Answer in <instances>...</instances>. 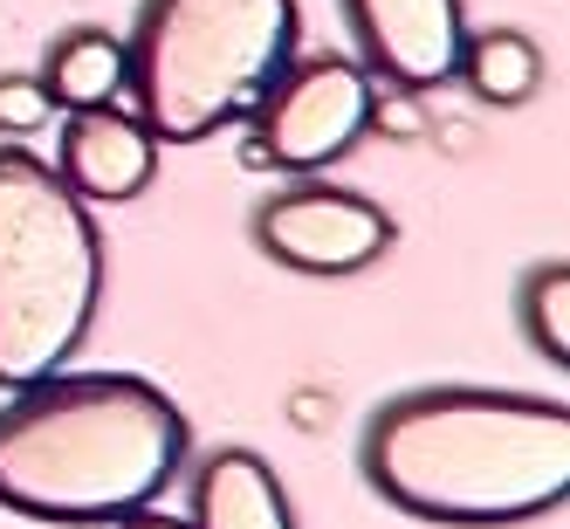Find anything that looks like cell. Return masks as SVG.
I'll return each mask as SVG.
<instances>
[{
  "label": "cell",
  "instance_id": "obj_1",
  "mask_svg": "<svg viewBox=\"0 0 570 529\" xmlns=\"http://www.w3.org/2000/svg\"><path fill=\"white\" fill-rule=\"evenodd\" d=\"M357 468L399 516L420 522H537L570 502V405L488 385L399 392L364 420Z\"/></svg>",
  "mask_w": 570,
  "mask_h": 529
},
{
  "label": "cell",
  "instance_id": "obj_2",
  "mask_svg": "<svg viewBox=\"0 0 570 529\" xmlns=\"http://www.w3.org/2000/svg\"><path fill=\"white\" fill-rule=\"evenodd\" d=\"M193 461L186 413L138 372H49L0 405V509L117 529Z\"/></svg>",
  "mask_w": 570,
  "mask_h": 529
},
{
  "label": "cell",
  "instance_id": "obj_3",
  "mask_svg": "<svg viewBox=\"0 0 570 529\" xmlns=\"http://www.w3.org/2000/svg\"><path fill=\"white\" fill-rule=\"evenodd\" d=\"M296 0H138L125 90L158 145H199L248 117L296 56Z\"/></svg>",
  "mask_w": 570,
  "mask_h": 529
},
{
  "label": "cell",
  "instance_id": "obj_4",
  "mask_svg": "<svg viewBox=\"0 0 570 529\" xmlns=\"http://www.w3.org/2000/svg\"><path fill=\"white\" fill-rule=\"evenodd\" d=\"M104 310V234L49 158L0 145V392L62 372Z\"/></svg>",
  "mask_w": 570,
  "mask_h": 529
},
{
  "label": "cell",
  "instance_id": "obj_5",
  "mask_svg": "<svg viewBox=\"0 0 570 529\" xmlns=\"http://www.w3.org/2000/svg\"><path fill=\"white\" fill-rule=\"evenodd\" d=\"M372 76L357 69V56H309L282 62V76L262 90L255 117V158H268L289 179H316L337 158L357 151V138L372 131Z\"/></svg>",
  "mask_w": 570,
  "mask_h": 529
},
{
  "label": "cell",
  "instance_id": "obj_6",
  "mask_svg": "<svg viewBox=\"0 0 570 529\" xmlns=\"http://www.w3.org/2000/svg\"><path fill=\"white\" fill-rule=\"evenodd\" d=\"M248 227H255V248L275 268L323 275V282L379 268L392 255V241H399V227H392V214L379 199H364L351 186H331V179H296V186L268 193Z\"/></svg>",
  "mask_w": 570,
  "mask_h": 529
},
{
  "label": "cell",
  "instance_id": "obj_7",
  "mask_svg": "<svg viewBox=\"0 0 570 529\" xmlns=\"http://www.w3.org/2000/svg\"><path fill=\"white\" fill-rule=\"evenodd\" d=\"M357 69L392 90H440L461 56V0H337Z\"/></svg>",
  "mask_w": 570,
  "mask_h": 529
},
{
  "label": "cell",
  "instance_id": "obj_8",
  "mask_svg": "<svg viewBox=\"0 0 570 529\" xmlns=\"http://www.w3.org/2000/svg\"><path fill=\"white\" fill-rule=\"evenodd\" d=\"M158 173V138L138 125V110H117V104H90V110H69L62 117V138H56V179L90 199V207H125L138 199Z\"/></svg>",
  "mask_w": 570,
  "mask_h": 529
},
{
  "label": "cell",
  "instance_id": "obj_9",
  "mask_svg": "<svg viewBox=\"0 0 570 529\" xmlns=\"http://www.w3.org/2000/svg\"><path fill=\"white\" fill-rule=\"evenodd\" d=\"M186 522L193 529H296V509L282 474L255 447H214V454L193 461Z\"/></svg>",
  "mask_w": 570,
  "mask_h": 529
},
{
  "label": "cell",
  "instance_id": "obj_10",
  "mask_svg": "<svg viewBox=\"0 0 570 529\" xmlns=\"http://www.w3.org/2000/svg\"><path fill=\"white\" fill-rule=\"evenodd\" d=\"M35 76H42L56 110L117 104V90H125V42H117L110 28H62Z\"/></svg>",
  "mask_w": 570,
  "mask_h": 529
},
{
  "label": "cell",
  "instance_id": "obj_11",
  "mask_svg": "<svg viewBox=\"0 0 570 529\" xmlns=\"http://www.w3.org/2000/svg\"><path fill=\"white\" fill-rule=\"evenodd\" d=\"M454 76L468 84L474 104L515 110V104H529V97L543 90V49L529 42L522 28H481V35H461Z\"/></svg>",
  "mask_w": 570,
  "mask_h": 529
},
{
  "label": "cell",
  "instance_id": "obj_12",
  "mask_svg": "<svg viewBox=\"0 0 570 529\" xmlns=\"http://www.w3.org/2000/svg\"><path fill=\"white\" fill-rule=\"evenodd\" d=\"M515 323H522V344L537 351V357L570 364V262L563 255H543V262L522 268Z\"/></svg>",
  "mask_w": 570,
  "mask_h": 529
},
{
  "label": "cell",
  "instance_id": "obj_13",
  "mask_svg": "<svg viewBox=\"0 0 570 529\" xmlns=\"http://www.w3.org/2000/svg\"><path fill=\"white\" fill-rule=\"evenodd\" d=\"M56 117L49 90H42V76L35 69H8L0 76V138H35Z\"/></svg>",
  "mask_w": 570,
  "mask_h": 529
},
{
  "label": "cell",
  "instance_id": "obj_14",
  "mask_svg": "<svg viewBox=\"0 0 570 529\" xmlns=\"http://www.w3.org/2000/svg\"><path fill=\"white\" fill-rule=\"evenodd\" d=\"M372 131H385V138H420V104H413V90H399V97H379L372 90Z\"/></svg>",
  "mask_w": 570,
  "mask_h": 529
},
{
  "label": "cell",
  "instance_id": "obj_15",
  "mask_svg": "<svg viewBox=\"0 0 570 529\" xmlns=\"http://www.w3.org/2000/svg\"><path fill=\"white\" fill-rule=\"evenodd\" d=\"M117 529H193V522H186V516H166V509H158V502H151V509H138V516H125V522H117Z\"/></svg>",
  "mask_w": 570,
  "mask_h": 529
}]
</instances>
